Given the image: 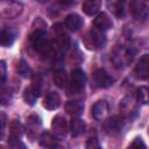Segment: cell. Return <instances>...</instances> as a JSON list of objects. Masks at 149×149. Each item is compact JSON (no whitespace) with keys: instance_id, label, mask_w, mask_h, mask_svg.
I'll return each mask as SVG.
<instances>
[{"instance_id":"5bb4252c","label":"cell","mask_w":149,"mask_h":149,"mask_svg":"<svg viewBox=\"0 0 149 149\" xmlns=\"http://www.w3.org/2000/svg\"><path fill=\"white\" fill-rule=\"evenodd\" d=\"M93 27L102 33H105L106 30L111 29L113 27V22L111 20V17L106 14V13H100L98 14V16L94 19L93 21Z\"/></svg>"},{"instance_id":"52a82bcc","label":"cell","mask_w":149,"mask_h":149,"mask_svg":"<svg viewBox=\"0 0 149 149\" xmlns=\"http://www.w3.org/2000/svg\"><path fill=\"white\" fill-rule=\"evenodd\" d=\"M85 74L80 69L73 70L70 77V91L72 93L80 92L85 86Z\"/></svg>"},{"instance_id":"8fae6325","label":"cell","mask_w":149,"mask_h":149,"mask_svg":"<svg viewBox=\"0 0 149 149\" xmlns=\"http://www.w3.org/2000/svg\"><path fill=\"white\" fill-rule=\"evenodd\" d=\"M26 129H27V134L28 136L34 140L40 129H41V119L37 115H29L27 118V122H26Z\"/></svg>"},{"instance_id":"603a6c76","label":"cell","mask_w":149,"mask_h":149,"mask_svg":"<svg viewBox=\"0 0 149 149\" xmlns=\"http://www.w3.org/2000/svg\"><path fill=\"white\" fill-rule=\"evenodd\" d=\"M23 128L21 123L16 120H13L9 123V137L8 139H20L22 136Z\"/></svg>"},{"instance_id":"83f0119b","label":"cell","mask_w":149,"mask_h":149,"mask_svg":"<svg viewBox=\"0 0 149 149\" xmlns=\"http://www.w3.org/2000/svg\"><path fill=\"white\" fill-rule=\"evenodd\" d=\"M127 149H146V144L141 137L134 139V141L128 146Z\"/></svg>"},{"instance_id":"2e32d148","label":"cell","mask_w":149,"mask_h":149,"mask_svg":"<svg viewBox=\"0 0 149 149\" xmlns=\"http://www.w3.org/2000/svg\"><path fill=\"white\" fill-rule=\"evenodd\" d=\"M15 37H16V30L10 28V27H6L1 30V36H0V40H1V45L2 47H9L13 44V42L15 41Z\"/></svg>"},{"instance_id":"f546056e","label":"cell","mask_w":149,"mask_h":149,"mask_svg":"<svg viewBox=\"0 0 149 149\" xmlns=\"http://www.w3.org/2000/svg\"><path fill=\"white\" fill-rule=\"evenodd\" d=\"M9 100H10V94H9V92L3 88V90H2V93H1V102H2L3 105H7V104L9 102Z\"/></svg>"},{"instance_id":"5b68a950","label":"cell","mask_w":149,"mask_h":149,"mask_svg":"<svg viewBox=\"0 0 149 149\" xmlns=\"http://www.w3.org/2000/svg\"><path fill=\"white\" fill-rule=\"evenodd\" d=\"M92 86L94 88H106L113 84V78L104 70V69H97L92 73Z\"/></svg>"},{"instance_id":"30bf717a","label":"cell","mask_w":149,"mask_h":149,"mask_svg":"<svg viewBox=\"0 0 149 149\" xmlns=\"http://www.w3.org/2000/svg\"><path fill=\"white\" fill-rule=\"evenodd\" d=\"M134 74L139 79L149 78V55H143L134 69Z\"/></svg>"},{"instance_id":"d6a6232c","label":"cell","mask_w":149,"mask_h":149,"mask_svg":"<svg viewBox=\"0 0 149 149\" xmlns=\"http://www.w3.org/2000/svg\"><path fill=\"white\" fill-rule=\"evenodd\" d=\"M1 149H6V148H5V147H3V146H1Z\"/></svg>"},{"instance_id":"44dd1931","label":"cell","mask_w":149,"mask_h":149,"mask_svg":"<svg viewBox=\"0 0 149 149\" xmlns=\"http://www.w3.org/2000/svg\"><path fill=\"white\" fill-rule=\"evenodd\" d=\"M99 8H100V1L98 0H88L83 3V10L87 15L95 14L99 10Z\"/></svg>"},{"instance_id":"f1b7e54d","label":"cell","mask_w":149,"mask_h":149,"mask_svg":"<svg viewBox=\"0 0 149 149\" xmlns=\"http://www.w3.org/2000/svg\"><path fill=\"white\" fill-rule=\"evenodd\" d=\"M87 149H100V146H99V142L97 140V137H90L88 141H87V144H86Z\"/></svg>"},{"instance_id":"8992f818","label":"cell","mask_w":149,"mask_h":149,"mask_svg":"<svg viewBox=\"0 0 149 149\" xmlns=\"http://www.w3.org/2000/svg\"><path fill=\"white\" fill-rule=\"evenodd\" d=\"M1 15L6 19H14L22 12V5L16 1H2L0 5Z\"/></svg>"},{"instance_id":"484cf974","label":"cell","mask_w":149,"mask_h":149,"mask_svg":"<svg viewBox=\"0 0 149 149\" xmlns=\"http://www.w3.org/2000/svg\"><path fill=\"white\" fill-rule=\"evenodd\" d=\"M136 98L139 102H142V104L149 102V90L146 87H140L136 93Z\"/></svg>"},{"instance_id":"4fadbf2b","label":"cell","mask_w":149,"mask_h":149,"mask_svg":"<svg viewBox=\"0 0 149 149\" xmlns=\"http://www.w3.org/2000/svg\"><path fill=\"white\" fill-rule=\"evenodd\" d=\"M121 127H122V125H121V119L118 118V116L108 118V119H106L105 122H104V129H105V132H106L108 135H112V136L119 134L120 130H121Z\"/></svg>"},{"instance_id":"d6986e66","label":"cell","mask_w":149,"mask_h":149,"mask_svg":"<svg viewBox=\"0 0 149 149\" xmlns=\"http://www.w3.org/2000/svg\"><path fill=\"white\" fill-rule=\"evenodd\" d=\"M65 26L68 29L76 31L83 26V19L78 14H70L65 17Z\"/></svg>"},{"instance_id":"277c9868","label":"cell","mask_w":149,"mask_h":149,"mask_svg":"<svg viewBox=\"0 0 149 149\" xmlns=\"http://www.w3.org/2000/svg\"><path fill=\"white\" fill-rule=\"evenodd\" d=\"M83 41L87 49H99L105 43V34L95 28H92L90 31L86 33Z\"/></svg>"},{"instance_id":"d4e9b609","label":"cell","mask_w":149,"mask_h":149,"mask_svg":"<svg viewBox=\"0 0 149 149\" xmlns=\"http://www.w3.org/2000/svg\"><path fill=\"white\" fill-rule=\"evenodd\" d=\"M16 71L19 72V74H21L22 77H26V78L30 77V74H31L29 66L27 65V63L23 59H21V61L17 62V64H16Z\"/></svg>"},{"instance_id":"ba28073f","label":"cell","mask_w":149,"mask_h":149,"mask_svg":"<svg viewBox=\"0 0 149 149\" xmlns=\"http://www.w3.org/2000/svg\"><path fill=\"white\" fill-rule=\"evenodd\" d=\"M51 129L57 139H64L68 134V122L64 116L57 115L52 119Z\"/></svg>"},{"instance_id":"4dcf8cb0","label":"cell","mask_w":149,"mask_h":149,"mask_svg":"<svg viewBox=\"0 0 149 149\" xmlns=\"http://www.w3.org/2000/svg\"><path fill=\"white\" fill-rule=\"evenodd\" d=\"M0 68H1V80H2V83H5V79H6V64H5L3 61H1Z\"/></svg>"},{"instance_id":"6da1fadb","label":"cell","mask_w":149,"mask_h":149,"mask_svg":"<svg viewBox=\"0 0 149 149\" xmlns=\"http://www.w3.org/2000/svg\"><path fill=\"white\" fill-rule=\"evenodd\" d=\"M133 57H134V54L129 48L125 45H119L118 48H115L112 55V62L118 69H122L128 66L132 63Z\"/></svg>"},{"instance_id":"9a60e30c","label":"cell","mask_w":149,"mask_h":149,"mask_svg":"<svg viewBox=\"0 0 149 149\" xmlns=\"http://www.w3.org/2000/svg\"><path fill=\"white\" fill-rule=\"evenodd\" d=\"M40 144L44 149H56L58 147V140L49 132H43L40 136Z\"/></svg>"},{"instance_id":"9c48e42d","label":"cell","mask_w":149,"mask_h":149,"mask_svg":"<svg viewBox=\"0 0 149 149\" xmlns=\"http://www.w3.org/2000/svg\"><path fill=\"white\" fill-rule=\"evenodd\" d=\"M130 12L133 17L136 21H144L149 15V9L142 1H132L130 2Z\"/></svg>"},{"instance_id":"cb8c5ba5","label":"cell","mask_w":149,"mask_h":149,"mask_svg":"<svg viewBox=\"0 0 149 149\" xmlns=\"http://www.w3.org/2000/svg\"><path fill=\"white\" fill-rule=\"evenodd\" d=\"M54 81L56 83V85L58 87H65L66 84H68V77H66V72L62 69L57 70L54 74Z\"/></svg>"},{"instance_id":"1f68e13d","label":"cell","mask_w":149,"mask_h":149,"mask_svg":"<svg viewBox=\"0 0 149 149\" xmlns=\"http://www.w3.org/2000/svg\"><path fill=\"white\" fill-rule=\"evenodd\" d=\"M5 125H6V114L3 112H1V132L2 133L5 129Z\"/></svg>"},{"instance_id":"ac0fdd59","label":"cell","mask_w":149,"mask_h":149,"mask_svg":"<svg viewBox=\"0 0 149 149\" xmlns=\"http://www.w3.org/2000/svg\"><path fill=\"white\" fill-rule=\"evenodd\" d=\"M64 109L68 114L72 115L73 118H78V115L81 113L83 111V105L80 101H77V100H70V101H66L65 102V106H64Z\"/></svg>"},{"instance_id":"ffe728a7","label":"cell","mask_w":149,"mask_h":149,"mask_svg":"<svg viewBox=\"0 0 149 149\" xmlns=\"http://www.w3.org/2000/svg\"><path fill=\"white\" fill-rule=\"evenodd\" d=\"M70 130L72 137H78L85 132V122L79 118H73L70 123Z\"/></svg>"},{"instance_id":"7a4b0ae2","label":"cell","mask_w":149,"mask_h":149,"mask_svg":"<svg viewBox=\"0 0 149 149\" xmlns=\"http://www.w3.org/2000/svg\"><path fill=\"white\" fill-rule=\"evenodd\" d=\"M137 98L133 94H127L120 102V112L123 119H133L137 112Z\"/></svg>"},{"instance_id":"4316f807","label":"cell","mask_w":149,"mask_h":149,"mask_svg":"<svg viewBox=\"0 0 149 149\" xmlns=\"http://www.w3.org/2000/svg\"><path fill=\"white\" fill-rule=\"evenodd\" d=\"M8 143L10 149H27L24 143L20 139H8Z\"/></svg>"},{"instance_id":"e0dca14e","label":"cell","mask_w":149,"mask_h":149,"mask_svg":"<svg viewBox=\"0 0 149 149\" xmlns=\"http://www.w3.org/2000/svg\"><path fill=\"white\" fill-rule=\"evenodd\" d=\"M59 105H61V97L56 92H49L47 97L44 98L43 106L47 109H50V111L56 109L59 107Z\"/></svg>"},{"instance_id":"7402d4cb","label":"cell","mask_w":149,"mask_h":149,"mask_svg":"<svg viewBox=\"0 0 149 149\" xmlns=\"http://www.w3.org/2000/svg\"><path fill=\"white\" fill-rule=\"evenodd\" d=\"M107 6L116 17H122L125 15V7L122 1H108Z\"/></svg>"},{"instance_id":"7c38bea8","label":"cell","mask_w":149,"mask_h":149,"mask_svg":"<svg viewBox=\"0 0 149 149\" xmlns=\"http://www.w3.org/2000/svg\"><path fill=\"white\" fill-rule=\"evenodd\" d=\"M108 114V102L106 100H99L92 106V116L98 120H105L106 115Z\"/></svg>"},{"instance_id":"3957f363","label":"cell","mask_w":149,"mask_h":149,"mask_svg":"<svg viewBox=\"0 0 149 149\" xmlns=\"http://www.w3.org/2000/svg\"><path fill=\"white\" fill-rule=\"evenodd\" d=\"M41 86H42V78H41V76H38V74L34 76L30 86H28L24 90V92H23V99H24V101L27 104H29V105H34L35 104V101L40 97Z\"/></svg>"}]
</instances>
